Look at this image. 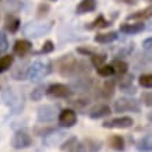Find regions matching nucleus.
Wrapping results in <instances>:
<instances>
[{
  "label": "nucleus",
  "instance_id": "f257e3e1",
  "mask_svg": "<svg viewBox=\"0 0 152 152\" xmlns=\"http://www.w3.org/2000/svg\"><path fill=\"white\" fill-rule=\"evenodd\" d=\"M56 67L61 77H75V75H85L89 73V69H87V66L73 57V55L61 56L56 61Z\"/></svg>",
  "mask_w": 152,
  "mask_h": 152
},
{
  "label": "nucleus",
  "instance_id": "f03ea898",
  "mask_svg": "<svg viewBox=\"0 0 152 152\" xmlns=\"http://www.w3.org/2000/svg\"><path fill=\"white\" fill-rule=\"evenodd\" d=\"M3 101L4 103L10 107V110L13 115H18L24 109V95L20 92L18 89H15L13 87H7L1 92Z\"/></svg>",
  "mask_w": 152,
  "mask_h": 152
},
{
  "label": "nucleus",
  "instance_id": "7ed1b4c3",
  "mask_svg": "<svg viewBox=\"0 0 152 152\" xmlns=\"http://www.w3.org/2000/svg\"><path fill=\"white\" fill-rule=\"evenodd\" d=\"M52 71V64L50 61H41L37 60L34 61L32 64H29L28 67V73H27V78L32 83H38L46 77L48 74Z\"/></svg>",
  "mask_w": 152,
  "mask_h": 152
},
{
  "label": "nucleus",
  "instance_id": "20e7f679",
  "mask_svg": "<svg viewBox=\"0 0 152 152\" xmlns=\"http://www.w3.org/2000/svg\"><path fill=\"white\" fill-rule=\"evenodd\" d=\"M53 21H41V23H28L23 27V32L27 37L31 38H39L42 35H46L50 32L52 27H53Z\"/></svg>",
  "mask_w": 152,
  "mask_h": 152
},
{
  "label": "nucleus",
  "instance_id": "39448f33",
  "mask_svg": "<svg viewBox=\"0 0 152 152\" xmlns=\"http://www.w3.org/2000/svg\"><path fill=\"white\" fill-rule=\"evenodd\" d=\"M116 113H126V112H134V113H140L141 112V106L137 99L133 98H120L115 102L113 105Z\"/></svg>",
  "mask_w": 152,
  "mask_h": 152
},
{
  "label": "nucleus",
  "instance_id": "423d86ee",
  "mask_svg": "<svg viewBox=\"0 0 152 152\" xmlns=\"http://www.w3.org/2000/svg\"><path fill=\"white\" fill-rule=\"evenodd\" d=\"M92 78L88 77L87 74L85 75H75V78L70 83V89L71 92H77V94H84V92H88L91 91L92 88Z\"/></svg>",
  "mask_w": 152,
  "mask_h": 152
},
{
  "label": "nucleus",
  "instance_id": "0eeeda50",
  "mask_svg": "<svg viewBox=\"0 0 152 152\" xmlns=\"http://www.w3.org/2000/svg\"><path fill=\"white\" fill-rule=\"evenodd\" d=\"M50 99H67L71 96V89L66 84H52L50 87L46 88L45 92Z\"/></svg>",
  "mask_w": 152,
  "mask_h": 152
},
{
  "label": "nucleus",
  "instance_id": "6e6552de",
  "mask_svg": "<svg viewBox=\"0 0 152 152\" xmlns=\"http://www.w3.org/2000/svg\"><path fill=\"white\" fill-rule=\"evenodd\" d=\"M32 145V138L25 130H18L11 138V147L14 149H24Z\"/></svg>",
  "mask_w": 152,
  "mask_h": 152
},
{
  "label": "nucleus",
  "instance_id": "1a4fd4ad",
  "mask_svg": "<svg viewBox=\"0 0 152 152\" xmlns=\"http://www.w3.org/2000/svg\"><path fill=\"white\" fill-rule=\"evenodd\" d=\"M57 116V106L42 105L38 109V121L39 123H52Z\"/></svg>",
  "mask_w": 152,
  "mask_h": 152
},
{
  "label": "nucleus",
  "instance_id": "9d476101",
  "mask_svg": "<svg viewBox=\"0 0 152 152\" xmlns=\"http://www.w3.org/2000/svg\"><path fill=\"white\" fill-rule=\"evenodd\" d=\"M134 124V120L129 116H121V117H115V119L103 121L105 129H130Z\"/></svg>",
  "mask_w": 152,
  "mask_h": 152
},
{
  "label": "nucleus",
  "instance_id": "9b49d317",
  "mask_svg": "<svg viewBox=\"0 0 152 152\" xmlns=\"http://www.w3.org/2000/svg\"><path fill=\"white\" fill-rule=\"evenodd\" d=\"M77 123V113L73 109H64L59 113V124L61 127L70 129Z\"/></svg>",
  "mask_w": 152,
  "mask_h": 152
},
{
  "label": "nucleus",
  "instance_id": "f8f14e48",
  "mask_svg": "<svg viewBox=\"0 0 152 152\" xmlns=\"http://www.w3.org/2000/svg\"><path fill=\"white\" fill-rule=\"evenodd\" d=\"M115 87H116V83L115 80H107L105 83L102 84V87L98 89V95L96 98H101V99H112L113 95H115Z\"/></svg>",
  "mask_w": 152,
  "mask_h": 152
},
{
  "label": "nucleus",
  "instance_id": "ddd939ff",
  "mask_svg": "<svg viewBox=\"0 0 152 152\" xmlns=\"http://www.w3.org/2000/svg\"><path fill=\"white\" fill-rule=\"evenodd\" d=\"M112 113V109L109 105H105V103H98V105L92 106L91 110H89V117L94 120H98V119H103L106 116H109Z\"/></svg>",
  "mask_w": 152,
  "mask_h": 152
},
{
  "label": "nucleus",
  "instance_id": "4468645a",
  "mask_svg": "<svg viewBox=\"0 0 152 152\" xmlns=\"http://www.w3.org/2000/svg\"><path fill=\"white\" fill-rule=\"evenodd\" d=\"M145 29V24L144 21H137V23H124L120 25V32L126 34V35H135V34L142 32Z\"/></svg>",
  "mask_w": 152,
  "mask_h": 152
},
{
  "label": "nucleus",
  "instance_id": "2eb2a0df",
  "mask_svg": "<svg viewBox=\"0 0 152 152\" xmlns=\"http://www.w3.org/2000/svg\"><path fill=\"white\" fill-rule=\"evenodd\" d=\"M133 80H134L133 74L126 73L124 75H121V80H120V83H119L120 89L126 94H135L137 92V88L134 87Z\"/></svg>",
  "mask_w": 152,
  "mask_h": 152
},
{
  "label": "nucleus",
  "instance_id": "dca6fc26",
  "mask_svg": "<svg viewBox=\"0 0 152 152\" xmlns=\"http://www.w3.org/2000/svg\"><path fill=\"white\" fill-rule=\"evenodd\" d=\"M66 135H67V134H66L64 131H61V130H53V131H50L49 134H46V135L43 137V144L48 145V147L56 145V144H59L61 140H64Z\"/></svg>",
  "mask_w": 152,
  "mask_h": 152
},
{
  "label": "nucleus",
  "instance_id": "f3484780",
  "mask_svg": "<svg viewBox=\"0 0 152 152\" xmlns=\"http://www.w3.org/2000/svg\"><path fill=\"white\" fill-rule=\"evenodd\" d=\"M31 49H32V43L27 39H18L14 43V55L20 56V57L27 56L31 52Z\"/></svg>",
  "mask_w": 152,
  "mask_h": 152
},
{
  "label": "nucleus",
  "instance_id": "a211bd4d",
  "mask_svg": "<svg viewBox=\"0 0 152 152\" xmlns=\"http://www.w3.org/2000/svg\"><path fill=\"white\" fill-rule=\"evenodd\" d=\"M28 67H29V63L27 61H23V63H18L11 71V77L17 81H21V80L27 78V73H28Z\"/></svg>",
  "mask_w": 152,
  "mask_h": 152
},
{
  "label": "nucleus",
  "instance_id": "6ab92c4d",
  "mask_svg": "<svg viewBox=\"0 0 152 152\" xmlns=\"http://www.w3.org/2000/svg\"><path fill=\"white\" fill-rule=\"evenodd\" d=\"M96 9V0H81L80 4L75 9V13L83 15V14H88Z\"/></svg>",
  "mask_w": 152,
  "mask_h": 152
},
{
  "label": "nucleus",
  "instance_id": "aec40b11",
  "mask_svg": "<svg viewBox=\"0 0 152 152\" xmlns=\"http://www.w3.org/2000/svg\"><path fill=\"white\" fill-rule=\"evenodd\" d=\"M20 25H21V21H20L18 17H15V15H13V14H7V15H6L4 27L9 32L15 34L20 29Z\"/></svg>",
  "mask_w": 152,
  "mask_h": 152
},
{
  "label": "nucleus",
  "instance_id": "412c9836",
  "mask_svg": "<svg viewBox=\"0 0 152 152\" xmlns=\"http://www.w3.org/2000/svg\"><path fill=\"white\" fill-rule=\"evenodd\" d=\"M107 142L110 145L112 149H115L117 152H123L126 149V142H124V138L121 135H117V134H113L109 137Z\"/></svg>",
  "mask_w": 152,
  "mask_h": 152
},
{
  "label": "nucleus",
  "instance_id": "4be33fe9",
  "mask_svg": "<svg viewBox=\"0 0 152 152\" xmlns=\"http://www.w3.org/2000/svg\"><path fill=\"white\" fill-rule=\"evenodd\" d=\"M117 38H119L117 32L112 31V32H106V34H98V35H95L94 41L96 42V43H101V45H106V43L115 42Z\"/></svg>",
  "mask_w": 152,
  "mask_h": 152
},
{
  "label": "nucleus",
  "instance_id": "5701e85b",
  "mask_svg": "<svg viewBox=\"0 0 152 152\" xmlns=\"http://www.w3.org/2000/svg\"><path fill=\"white\" fill-rule=\"evenodd\" d=\"M151 7L148 6L145 10H140V11H135V13H133V14H130L129 17H127V20L129 21H144V20H147V18H149L151 17Z\"/></svg>",
  "mask_w": 152,
  "mask_h": 152
},
{
  "label": "nucleus",
  "instance_id": "b1692460",
  "mask_svg": "<svg viewBox=\"0 0 152 152\" xmlns=\"http://www.w3.org/2000/svg\"><path fill=\"white\" fill-rule=\"evenodd\" d=\"M110 66L113 67V71H115V74H117L119 77H121V75H124V74L127 73V71H129V64L126 63L124 60L116 59Z\"/></svg>",
  "mask_w": 152,
  "mask_h": 152
},
{
  "label": "nucleus",
  "instance_id": "393cba45",
  "mask_svg": "<svg viewBox=\"0 0 152 152\" xmlns=\"http://www.w3.org/2000/svg\"><path fill=\"white\" fill-rule=\"evenodd\" d=\"M84 148L87 152H99L102 148V142L98 141V140H94V138H85L83 142Z\"/></svg>",
  "mask_w": 152,
  "mask_h": 152
},
{
  "label": "nucleus",
  "instance_id": "a878e982",
  "mask_svg": "<svg viewBox=\"0 0 152 152\" xmlns=\"http://www.w3.org/2000/svg\"><path fill=\"white\" fill-rule=\"evenodd\" d=\"M110 25V21H107V20L103 17V15H99V17H96V18L94 20L92 23H89L85 25V28L87 29H96V28H106Z\"/></svg>",
  "mask_w": 152,
  "mask_h": 152
},
{
  "label": "nucleus",
  "instance_id": "bb28decb",
  "mask_svg": "<svg viewBox=\"0 0 152 152\" xmlns=\"http://www.w3.org/2000/svg\"><path fill=\"white\" fill-rule=\"evenodd\" d=\"M3 9L7 13H17L23 9V3L20 0H6L4 4H3Z\"/></svg>",
  "mask_w": 152,
  "mask_h": 152
},
{
  "label": "nucleus",
  "instance_id": "cd10ccee",
  "mask_svg": "<svg viewBox=\"0 0 152 152\" xmlns=\"http://www.w3.org/2000/svg\"><path fill=\"white\" fill-rule=\"evenodd\" d=\"M137 149L141 151V152H149L151 151L152 149V141H151V135H149V134L144 135L142 138L137 142Z\"/></svg>",
  "mask_w": 152,
  "mask_h": 152
},
{
  "label": "nucleus",
  "instance_id": "c85d7f7f",
  "mask_svg": "<svg viewBox=\"0 0 152 152\" xmlns=\"http://www.w3.org/2000/svg\"><path fill=\"white\" fill-rule=\"evenodd\" d=\"M14 63L13 55H4L0 57V73H6L7 70H10V67Z\"/></svg>",
  "mask_w": 152,
  "mask_h": 152
},
{
  "label": "nucleus",
  "instance_id": "c756f323",
  "mask_svg": "<svg viewBox=\"0 0 152 152\" xmlns=\"http://www.w3.org/2000/svg\"><path fill=\"white\" fill-rule=\"evenodd\" d=\"M89 57H91V63H92V66L94 67H96V69L105 64L106 59H107V56H106L105 53H92Z\"/></svg>",
  "mask_w": 152,
  "mask_h": 152
},
{
  "label": "nucleus",
  "instance_id": "7c9ffc66",
  "mask_svg": "<svg viewBox=\"0 0 152 152\" xmlns=\"http://www.w3.org/2000/svg\"><path fill=\"white\" fill-rule=\"evenodd\" d=\"M98 74L101 75V77H110V75H113L115 74V71H113V67H112L110 64H103L101 66V67H98Z\"/></svg>",
  "mask_w": 152,
  "mask_h": 152
},
{
  "label": "nucleus",
  "instance_id": "2f4dec72",
  "mask_svg": "<svg viewBox=\"0 0 152 152\" xmlns=\"http://www.w3.org/2000/svg\"><path fill=\"white\" fill-rule=\"evenodd\" d=\"M138 84L142 88H147V89L152 88V75L151 74H142L138 78Z\"/></svg>",
  "mask_w": 152,
  "mask_h": 152
},
{
  "label": "nucleus",
  "instance_id": "473e14b6",
  "mask_svg": "<svg viewBox=\"0 0 152 152\" xmlns=\"http://www.w3.org/2000/svg\"><path fill=\"white\" fill-rule=\"evenodd\" d=\"M55 50V43L52 41H46L43 43V46L41 48V50L37 52V55H48V53H52Z\"/></svg>",
  "mask_w": 152,
  "mask_h": 152
},
{
  "label": "nucleus",
  "instance_id": "72a5a7b5",
  "mask_svg": "<svg viewBox=\"0 0 152 152\" xmlns=\"http://www.w3.org/2000/svg\"><path fill=\"white\" fill-rule=\"evenodd\" d=\"M45 92H46V87H45V85H39L37 89H34V91H32L31 98H32L34 101H41Z\"/></svg>",
  "mask_w": 152,
  "mask_h": 152
},
{
  "label": "nucleus",
  "instance_id": "f704fd0d",
  "mask_svg": "<svg viewBox=\"0 0 152 152\" xmlns=\"http://www.w3.org/2000/svg\"><path fill=\"white\" fill-rule=\"evenodd\" d=\"M7 49H9V39H7V35L0 31V55L4 53Z\"/></svg>",
  "mask_w": 152,
  "mask_h": 152
},
{
  "label": "nucleus",
  "instance_id": "c9c22d12",
  "mask_svg": "<svg viewBox=\"0 0 152 152\" xmlns=\"http://www.w3.org/2000/svg\"><path fill=\"white\" fill-rule=\"evenodd\" d=\"M75 144H77V138H75V137H70L69 140H66V142L61 144L60 149H61V151H69L70 148H73Z\"/></svg>",
  "mask_w": 152,
  "mask_h": 152
},
{
  "label": "nucleus",
  "instance_id": "e433bc0d",
  "mask_svg": "<svg viewBox=\"0 0 152 152\" xmlns=\"http://www.w3.org/2000/svg\"><path fill=\"white\" fill-rule=\"evenodd\" d=\"M53 130H55L53 127H35V130H34V131H35V134H37V135L45 137L46 134H49L50 131H53Z\"/></svg>",
  "mask_w": 152,
  "mask_h": 152
},
{
  "label": "nucleus",
  "instance_id": "4c0bfd02",
  "mask_svg": "<svg viewBox=\"0 0 152 152\" xmlns=\"http://www.w3.org/2000/svg\"><path fill=\"white\" fill-rule=\"evenodd\" d=\"M49 10H50V7H49V4H46V3L39 4V7H38V17H39V18L45 17V15L49 13Z\"/></svg>",
  "mask_w": 152,
  "mask_h": 152
},
{
  "label": "nucleus",
  "instance_id": "58836bf2",
  "mask_svg": "<svg viewBox=\"0 0 152 152\" xmlns=\"http://www.w3.org/2000/svg\"><path fill=\"white\" fill-rule=\"evenodd\" d=\"M71 103H73V105L77 107V109H84V107H85V106H87L89 102H88L87 99H75V101H73Z\"/></svg>",
  "mask_w": 152,
  "mask_h": 152
},
{
  "label": "nucleus",
  "instance_id": "ea45409f",
  "mask_svg": "<svg viewBox=\"0 0 152 152\" xmlns=\"http://www.w3.org/2000/svg\"><path fill=\"white\" fill-rule=\"evenodd\" d=\"M141 99L144 101V103H145V106H149L152 105V95H151V92H144L142 95H141Z\"/></svg>",
  "mask_w": 152,
  "mask_h": 152
},
{
  "label": "nucleus",
  "instance_id": "a19ab883",
  "mask_svg": "<svg viewBox=\"0 0 152 152\" xmlns=\"http://www.w3.org/2000/svg\"><path fill=\"white\" fill-rule=\"evenodd\" d=\"M133 50H134V45H129V46L124 48L123 50H120V52H119V55H117V57H119V56H121V57H123L124 55H130V53H131Z\"/></svg>",
  "mask_w": 152,
  "mask_h": 152
},
{
  "label": "nucleus",
  "instance_id": "79ce46f5",
  "mask_svg": "<svg viewBox=\"0 0 152 152\" xmlns=\"http://www.w3.org/2000/svg\"><path fill=\"white\" fill-rule=\"evenodd\" d=\"M77 52H78V53H81V55H85V56H91L92 53H95L92 49H88V48H78V49H77Z\"/></svg>",
  "mask_w": 152,
  "mask_h": 152
},
{
  "label": "nucleus",
  "instance_id": "37998d69",
  "mask_svg": "<svg viewBox=\"0 0 152 152\" xmlns=\"http://www.w3.org/2000/svg\"><path fill=\"white\" fill-rule=\"evenodd\" d=\"M151 45H152V39H151V38H147V39L142 42L144 49H145V50H148V52L151 50Z\"/></svg>",
  "mask_w": 152,
  "mask_h": 152
},
{
  "label": "nucleus",
  "instance_id": "c03bdc74",
  "mask_svg": "<svg viewBox=\"0 0 152 152\" xmlns=\"http://www.w3.org/2000/svg\"><path fill=\"white\" fill-rule=\"evenodd\" d=\"M121 3H127V4H137L138 3V0H119Z\"/></svg>",
  "mask_w": 152,
  "mask_h": 152
},
{
  "label": "nucleus",
  "instance_id": "a18cd8bd",
  "mask_svg": "<svg viewBox=\"0 0 152 152\" xmlns=\"http://www.w3.org/2000/svg\"><path fill=\"white\" fill-rule=\"evenodd\" d=\"M147 1H151V0H147Z\"/></svg>",
  "mask_w": 152,
  "mask_h": 152
},
{
  "label": "nucleus",
  "instance_id": "49530a36",
  "mask_svg": "<svg viewBox=\"0 0 152 152\" xmlns=\"http://www.w3.org/2000/svg\"><path fill=\"white\" fill-rule=\"evenodd\" d=\"M53 1H56V0H53Z\"/></svg>",
  "mask_w": 152,
  "mask_h": 152
}]
</instances>
